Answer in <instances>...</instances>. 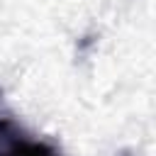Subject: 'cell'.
Masks as SVG:
<instances>
[{"label": "cell", "mask_w": 156, "mask_h": 156, "mask_svg": "<svg viewBox=\"0 0 156 156\" xmlns=\"http://www.w3.org/2000/svg\"><path fill=\"white\" fill-rule=\"evenodd\" d=\"M27 136L29 134L24 132V127L17 119L0 115V156H15Z\"/></svg>", "instance_id": "6da1fadb"}, {"label": "cell", "mask_w": 156, "mask_h": 156, "mask_svg": "<svg viewBox=\"0 0 156 156\" xmlns=\"http://www.w3.org/2000/svg\"><path fill=\"white\" fill-rule=\"evenodd\" d=\"M15 156H61V154H58L49 141H41V139L37 141V139H29V136H27V139L22 141V146L17 149Z\"/></svg>", "instance_id": "7a4b0ae2"}, {"label": "cell", "mask_w": 156, "mask_h": 156, "mask_svg": "<svg viewBox=\"0 0 156 156\" xmlns=\"http://www.w3.org/2000/svg\"><path fill=\"white\" fill-rule=\"evenodd\" d=\"M119 156H134V154H132V151H122Z\"/></svg>", "instance_id": "3957f363"}]
</instances>
